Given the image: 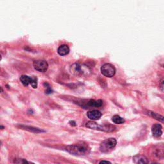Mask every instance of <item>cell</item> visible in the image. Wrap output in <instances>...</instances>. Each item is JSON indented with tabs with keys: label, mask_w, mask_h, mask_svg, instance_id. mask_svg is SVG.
I'll return each instance as SVG.
<instances>
[{
	"label": "cell",
	"mask_w": 164,
	"mask_h": 164,
	"mask_svg": "<svg viewBox=\"0 0 164 164\" xmlns=\"http://www.w3.org/2000/svg\"><path fill=\"white\" fill-rule=\"evenodd\" d=\"M88 105L90 106H94V107H100L103 105V101L102 100H94L91 99L89 102H88Z\"/></svg>",
	"instance_id": "cell-12"
},
{
	"label": "cell",
	"mask_w": 164,
	"mask_h": 164,
	"mask_svg": "<svg viewBox=\"0 0 164 164\" xmlns=\"http://www.w3.org/2000/svg\"><path fill=\"white\" fill-rule=\"evenodd\" d=\"M70 72L74 76L88 75L90 72V70L84 64L81 65L78 63H75L70 67Z\"/></svg>",
	"instance_id": "cell-2"
},
{
	"label": "cell",
	"mask_w": 164,
	"mask_h": 164,
	"mask_svg": "<svg viewBox=\"0 0 164 164\" xmlns=\"http://www.w3.org/2000/svg\"><path fill=\"white\" fill-rule=\"evenodd\" d=\"M21 129H23V130H26L27 131H29L31 132H33V133H40V132H44V131L40 130L39 128H34L32 126H23L21 125L19 126Z\"/></svg>",
	"instance_id": "cell-11"
},
{
	"label": "cell",
	"mask_w": 164,
	"mask_h": 164,
	"mask_svg": "<svg viewBox=\"0 0 164 164\" xmlns=\"http://www.w3.org/2000/svg\"><path fill=\"white\" fill-rule=\"evenodd\" d=\"M16 164H34L33 163H31L28 162L25 159H19V160H17L16 162H15Z\"/></svg>",
	"instance_id": "cell-17"
},
{
	"label": "cell",
	"mask_w": 164,
	"mask_h": 164,
	"mask_svg": "<svg viewBox=\"0 0 164 164\" xmlns=\"http://www.w3.org/2000/svg\"><path fill=\"white\" fill-rule=\"evenodd\" d=\"M117 144V140L114 138H110L104 140L101 144L99 149L103 153H108L114 148Z\"/></svg>",
	"instance_id": "cell-4"
},
{
	"label": "cell",
	"mask_w": 164,
	"mask_h": 164,
	"mask_svg": "<svg viewBox=\"0 0 164 164\" xmlns=\"http://www.w3.org/2000/svg\"><path fill=\"white\" fill-rule=\"evenodd\" d=\"M87 117L91 120H98L101 118V117L102 115V113H101L98 110H91L87 112Z\"/></svg>",
	"instance_id": "cell-9"
},
{
	"label": "cell",
	"mask_w": 164,
	"mask_h": 164,
	"mask_svg": "<svg viewBox=\"0 0 164 164\" xmlns=\"http://www.w3.org/2000/svg\"><path fill=\"white\" fill-rule=\"evenodd\" d=\"M153 164H158V163H153Z\"/></svg>",
	"instance_id": "cell-23"
},
{
	"label": "cell",
	"mask_w": 164,
	"mask_h": 164,
	"mask_svg": "<svg viewBox=\"0 0 164 164\" xmlns=\"http://www.w3.org/2000/svg\"><path fill=\"white\" fill-rule=\"evenodd\" d=\"M70 124L72 126H76V124H75V122L74 121H70Z\"/></svg>",
	"instance_id": "cell-19"
},
{
	"label": "cell",
	"mask_w": 164,
	"mask_h": 164,
	"mask_svg": "<svg viewBox=\"0 0 164 164\" xmlns=\"http://www.w3.org/2000/svg\"><path fill=\"white\" fill-rule=\"evenodd\" d=\"M33 65L36 71L42 72H46L48 68V62L43 60H38L34 61Z\"/></svg>",
	"instance_id": "cell-6"
},
{
	"label": "cell",
	"mask_w": 164,
	"mask_h": 164,
	"mask_svg": "<svg viewBox=\"0 0 164 164\" xmlns=\"http://www.w3.org/2000/svg\"><path fill=\"white\" fill-rule=\"evenodd\" d=\"M20 80L24 86H28L30 84L31 77L28 76L26 75H22L20 78Z\"/></svg>",
	"instance_id": "cell-13"
},
{
	"label": "cell",
	"mask_w": 164,
	"mask_h": 164,
	"mask_svg": "<svg viewBox=\"0 0 164 164\" xmlns=\"http://www.w3.org/2000/svg\"><path fill=\"white\" fill-rule=\"evenodd\" d=\"M86 127L89 128L90 129H92V130L108 131V132H111V131H114L115 129V127L114 126L111 125L110 124L99 125L96 122H93V121L87 122L86 124Z\"/></svg>",
	"instance_id": "cell-3"
},
{
	"label": "cell",
	"mask_w": 164,
	"mask_h": 164,
	"mask_svg": "<svg viewBox=\"0 0 164 164\" xmlns=\"http://www.w3.org/2000/svg\"><path fill=\"white\" fill-rule=\"evenodd\" d=\"M5 128V127L3 126H1V125H0V130H3V129Z\"/></svg>",
	"instance_id": "cell-20"
},
{
	"label": "cell",
	"mask_w": 164,
	"mask_h": 164,
	"mask_svg": "<svg viewBox=\"0 0 164 164\" xmlns=\"http://www.w3.org/2000/svg\"><path fill=\"white\" fill-rule=\"evenodd\" d=\"M101 72L105 76L112 78L115 74V68L112 64H105L103 65L101 67Z\"/></svg>",
	"instance_id": "cell-5"
},
{
	"label": "cell",
	"mask_w": 164,
	"mask_h": 164,
	"mask_svg": "<svg viewBox=\"0 0 164 164\" xmlns=\"http://www.w3.org/2000/svg\"><path fill=\"white\" fill-rule=\"evenodd\" d=\"M151 130H152L153 137H159L162 135V127L160 124H154Z\"/></svg>",
	"instance_id": "cell-8"
},
{
	"label": "cell",
	"mask_w": 164,
	"mask_h": 164,
	"mask_svg": "<svg viewBox=\"0 0 164 164\" xmlns=\"http://www.w3.org/2000/svg\"><path fill=\"white\" fill-rule=\"evenodd\" d=\"M3 92V89L2 88H1V87H0V93H1V92Z\"/></svg>",
	"instance_id": "cell-21"
},
{
	"label": "cell",
	"mask_w": 164,
	"mask_h": 164,
	"mask_svg": "<svg viewBox=\"0 0 164 164\" xmlns=\"http://www.w3.org/2000/svg\"><path fill=\"white\" fill-rule=\"evenodd\" d=\"M65 150L74 155H85L90 152V148L87 144H75L65 147Z\"/></svg>",
	"instance_id": "cell-1"
},
{
	"label": "cell",
	"mask_w": 164,
	"mask_h": 164,
	"mask_svg": "<svg viewBox=\"0 0 164 164\" xmlns=\"http://www.w3.org/2000/svg\"><path fill=\"white\" fill-rule=\"evenodd\" d=\"M148 114L149 115H151L152 117L154 118L155 119L158 120V121H161L162 122H163V117L162 115H159L158 113H155V112H148Z\"/></svg>",
	"instance_id": "cell-14"
},
{
	"label": "cell",
	"mask_w": 164,
	"mask_h": 164,
	"mask_svg": "<svg viewBox=\"0 0 164 164\" xmlns=\"http://www.w3.org/2000/svg\"><path fill=\"white\" fill-rule=\"evenodd\" d=\"M99 164H112L111 162H108V161H106V160H103L101 162H100Z\"/></svg>",
	"instance_id": "cell-18"
},
{
	"label": "cell",
	"mask_w": 164,
	"mask_h": 164,
	"mask_svg": "<svg viewBox=\"0 0 164 164\" xmlns=\"http://www.w3.org/2000/svg\"><path fill=\"white\" fill-rule=\"evenodd\" d=\"M133 162L136 164H148L149 163V160L144 155L142 154H137L135 155L133 158Z\"/></svg>",
	"instance_id": "cell-7"
},
{
	"label": "cell",
	"mask_w": 164,
	"mask_h": 164,
	"mask_svg": "<svg viewBox=\"0 0 164 164\" xmlns=\"http://www.w3.org/2000/svg\"><path fill=\"white\" fill-rule=\"evenodd\" d=\"M69 51H70V49H69V46L65 44L62 45L60 46L57 50L58 53L60 56L67 55L69 53Z\"/></svg>",
	"instance_id": "cell-10"
},
{
	"label": "cell",
	"mask_w": 164,
	"mask_h": 164,
	"mask_svg": "<svg viewBox=\"0 0 164 164\" xmlns=\"http://www.w3.org/2000/svg\"><path fill=\"white\" fill-rule=\"evenodd\" d=\"M30 85L33 89H36L37 87V78L35 76L31 77Z\"/></svg>",
	"instance_id": "cell-16"
},
{
	"label": "cell",
	"mask_w": 164,
	"mask_h": 164,
	"mask_svg": "<svg viewBox=\"0 0 164 164\" xmlns=\"http://www.w3.org/2000/svg\"><path fill=\"white\" fill-rule=\"evenodd\" d=\"M112 120L113 122L115 123V124H122V123H124L125 121L124 119L117 115H115L114 116H113Z\"/></svg>",
	"instance_id": "cell-15"
},
{
	"label": "cell",
	"mask_w": 164,
	"mask_h": 164,
	"mask_svg": "<svg viewBox=\"0 0 164 164\" xmlns=\"http://www.w3.org/2000/svg\"><path fill=\"white\" fill-rule=\"evenodd\" d=\"M1 58H2V57H1V55H0V61H1Z\"/></svg>",
	"instance_id": "cell-22"
}]
</instances>
